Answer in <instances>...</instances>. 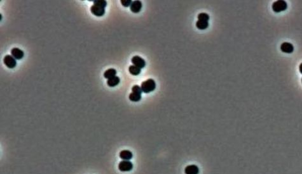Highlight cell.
<instances>
[{
    "mask_svg": "<svg viewBox=\"0 0 302 174\" xmlns=\"http://www.w3.org/2000/svg\"><path fill=\"white\" fill-rule=\"evenodd\" d=\"M116 75V70L114 68H110V69L107 70L104 73V77L106 79H110L113 77H114Z\"/></svg>",
    "mask_w": 302,
    "mask_h": 174,
    "instance_id": "obj_13",
    "label": "cell"
},
{
    "mask_svg": "<svg viewBox=\"0 0 302 174\" xmlns=\"http://www.w3.org/2000/svg\"><path fill=\"white\" fill-rule=\"evenodd\" d=\"M287 3L285 1H282V0L276 1L272 5V10L273 11L276 12V13H279V12L285 11L287 9Z\"/></svg>",
    "mask_w": 302,
    "mask_h": 174,
    "instance_id": "obj_2",
    "label": "cell"
},
{
    "mask_svg": "<svg viewBox=\"0 0 302 174\" xmlns=\"http://www.w3.org/2000/svg\"><path fill=\"white\" fill-rule=\"evenodd\" d=\"M132 92L139 93V94H141V93L143 92V91L141 89V87L139 86L138 85H135V86H133L132 88Z\"/></svg>",
    "mask_w": 302,
    "mask_h": 174,
    "instance_id": "obj_18",
    "label": "cell"
},
{
    "mask_svg": "<svg viewBox=\"0 0 302 174\" xmlns=\"http://www.w3.org/2000/svg\"><path fill=\"white\" fill-rule=\"evenodd\" d=\"M90 11L96 17H103L105 13V8L97 4H94V5H92L90 8Z\"/></svg>",
    "mask_w": 302,
    "mask_h": 174,
    "instance_id": "obj_3",
    "label": "cell"
},
{
    "mask_svg": "<svg viewBox=\"0 0 302 174\" xmlns=\"http://www.w3.org/2000/svg\"><path fill=\"white\" fill-rule=\"evenodd\" d=\"M131 61L134 65L141 68V69L145 67V65H146V62H145V60L139 56H134V57L132 58Z\"/></svg>",
    "mask_w": 302,
    "mask_h": 174,
    "instance_id": "obj_6",
    "label": "cell"
},
{
    "mask_svg": "<svg viewBox=\"0 0 302 174\" xmlns=\"http://www.w3.org/2000/svg\"><path fill=\"white\" fill-rule=\"evenodd\" d=\"M133 168V164L130 161L123 160L118 165V169L121 172H129Z\"/></svg>",
    "mask_w": 302,
    "mask_h": 174,
    "instance_id": "obj_4",
    "label": "cell"
},
{
    "mask_svg": "<svg viewBox=\"0 0 302 174\" xmlns=\"http://www.w3.org/2000/svg\"><path fill=\"white\" fill-rule=\"evenodd\" d=\"M299 69H300V73H301V74H302V63H301V64H300V67H299Z\"/></svg>",
    "mask_w": 302,
    "mask_h": 174,
    "instance_id": "obj_21",
    "label": "cell"
},
{
    "mask_svg": "<svg viewBox=\"0 0 302 174\" xmlns=\"http://www.w3.org/2000/svg\"><path fill=\"white\" fill-rule=\"evenodd\" d=\"M94 4H97V5H99L101 6H103L105 8L107 5V2L106 1H104V0H94Z\"/></svg>",
    "mask_w": 302,
    "mask_h": 174,
    "instance_id": "obj_19",
    "label": "cell"
},
{
    "mask_svg": "<svg viewBox=\"0 0 302 174\" xmlns=\"http://www.w3.org/2000/svg\"><path fill=\"white\" fill-rule=\"evenodd\" d=\"M141 87V89L143 92L150 93L155 89L156 83L154 79H148L146 81L142 82Z\"/></svg>",
    "mask_w": 302,
    "mask_h": 174,
    "instance_id": "obj_1",
    "label": "cell"
},
{
    "mask_svg": "<svg viewBox=\"0 0 302 174\" xmlns=\"http://www.w3.org/2000/svg\"><path fill=\"white\" fill-rule=\"evenodd\" d=\"M3 63L9 68H14L17 65L16 60L11 55H6L3 59Z\"/></svg>",
    "mask_w": 302,
    "mask_h": 174,
    "instance_id": "obj_5",
    "label": "cell"
},
{
    "mask_svg": "<svg viewBox=\"0 0 302 174\" xmlns=\"http://www.w3.org/2000/svg\"><path fill=\"white\" fill-rule=\"evenodd\" d=\"M128 71H129L130 74L133 75H138L141 72V69L135 65H131L128 68Z\"/></svg>",
    "mask_w": 302,
    "mask_h": 174,
    "instance_id": "obj_16",
    "label": "cell"
},
{
    "mask_svg": "<svg viewBox=\"0 0 302 174\" xmlns=\"http://www.w3.org/2000/svg\"><path fill=\"white\" fill-rule=\"evenodd\" d=\"M120 2H121V3H122V5L124 7L131 6V4L132 3V1H131V0H121Z\"/></svg>",
    "mask_w": 302,
    "mask_h": 174,
    "instance_id": "obj_20",
    "label": "cell"
},
{
    "mask_svg": "<svg viewBox=\"0 0 302 174\" xmlns=\"http://www.w3.org/2000/svg\"><path fill=\"white\" fill-rule=\"evenodd\" d=\"M209 18H210V17H209V15L205 13H201L199 14V15H198L199 21L208 22Z\"/></svg>",
    "mask_w": 302,
    "mask_h": 174,
    "instance_id": "obj_17",
    "label": "cell"
},
{
    "mask_svg": "<svg viewBox=\"0 0 302 174\" xmlns=\"http://www.w3.org/2000/svg\"><path fill=\"white\" fill-rule=\"evenodd\" d=\"M120 79L117 76H115L114 77H113L110 79H108L107 81V84L109 87H113L117 86V85L120 83Z\"/></svg>",
    "mask_w": 302,
    "mask_h": 174,
    "instance_id": "obj_12",
    "label": "cell"
},
{
    "mask_svg": "<svg viewBox=\"0 0 302 174\" xmlns=\"http://www.w3.org/2000/svg\"><path fill=\"white\" fill-rule=\"evenodd\" d=\"M133 157V154L129 150H123L120 153V158L123 160L130 161Z\"/></svg>",
    "mask_w": 302,
    "mask_h": 174,
    "instance_id": "obj_11",
    "label": "cell"
},
{
    "mask_svg": "<svg viewBox=\"0 0 302 174\" xmlns=\"http://www.w3.org/2000/svg\"><path fill=\"white\" fill-rule=\"evenodd\" d=\"M196 27L200 30H205L209 27V22L205 21H198L196 22Z\"/></svg>",
    "mask_w": 302,
    "mask_h": 174,
    "instance_id": "obj_15",
    "label": "cell"
},
{
    "mask_svg": "<svg viewBox=\"0 0 302 174\" xmlns=\"http://www.w3.org/2000/svg\"><path fill=\"white\" fill-rule=\"evenodd\" d=\"M11 55L15 60H21L24 57V53L19 48H14L11 50Z\"/></svg>",
    "mask_w": 302,
    "mask_h": 174,
    "instance_id": "obj_8",
    "label": "cell"
},
{
    "mask_svg": "<svg viewBox=\"0 0 302 174\" xmlns=\"http://www.w3.org/2000/svg\"><path fill=\"white\" fill-rule=\"evenodd\" d=\"M142 3L140 1H132L131 5L130 6V9L132 12L134 13H138L142 9Z\"/></svg>",
    "mask_w": 302,
    "mask_h": 174,
    "instance_id": "obj_7",
    "label": "cell"
},
{
    "mask_svg": "<svg viewBox=\"0 0 302 174\" xmlns=\"http://www.w3.org/2000/svg\"><path fill=\"white\" fill-rule=\"evenodd\" d=\"M129 99L133 102H138L141 99V94L136 92H132L129 94Z\"/></svg>",
    "mask_w": 302,
    "mask_h": 174,
    "instance_id": "obj_14",
    "label": "cell"
},
{
    "mask_svg": "<svg viewBox=\"0 0 302 174\" xmlns=\"http://www.w3.org/2000/svg\"><path fill=\"white\" fill-rule=\"evenodd\" d=\"M280 50L286 53H291L294 51V47L292 44L285 42L281 44Z\"/></svg>",
    "mask_w": 302,
    "mask_h": 174,
    "instance_id": "obj_9",
    "label": "cell"
},
{
    "mask_svg": "<svg viewBox=\"0 0 302 174\" xmlns=\"http://www.w3.org/2000/svg\"><path fill=\"white\" fill-rule=\"evenodd\" d=\"M185 174H199V168L195 165H188L184 169Z\"/></svg>",
    "mask_w": 302,
    "mask_h": 174,
    "instance_id": "obj_10",
    "label": "cell"
}]
</instances>
